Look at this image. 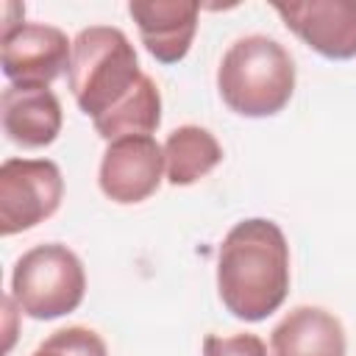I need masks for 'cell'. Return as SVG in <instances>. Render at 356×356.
Returning a JSON list of instances; mask_svg holds the SVG:
<instances>
[{
  "label": "cell",
  "mask_w": 356,
  "mask_h": 356,
  "mask_svg": "<svg viewBox=\"0 0 356 356\" xmlns=\"http://www.w3.org/2000/svg\"><path fill=\"white\" fill-rule=\"evenodd\" d=\"M217 292L222 306L245 323L278 312L289 292V245L273 220L250 217L225 234L217 259Z\"/></svg>",
  "instance_id": "cell-1"
},
{
  "label": "cell",
  "mask_w": 356,
  "mask_h": 356,
  "mask_svg": "<svg viewBox=\"0 0 356 356\" xmlns=\"http://www.w3.org/2000/svg\"><path fill=\"white\" fill-rule=\"evenodd\" d=\"M67 81L78 108L95 120L125 106L147 81L134 44L120 28L92 25L72 42Z\"/></svg>",
  "instance_id": "cell-2"
},
{
  "label": "cell",
  "mask_w": 356,
  "mask_h": 356,
  "mask_svg": "<svg viewBox=\"0 0 356 356\" xmlns=\"http://www.w3.org/2000/svg\"><path fill=\"white\" fill-rule=\"evenodd\" d=\"M217 89L225 106L242 117L278 114L295 92V61L270 36H242L220 61Z\"/></svg>",
  "instance_id": "cell-3"
},
{
  "label": "cell",
  "mask_w": 356,
  "mask_h": 356,
  "mask_svg": "<svg viewBox=\"0 0 356 356\" xmlns=\"http://www.w3.org/2000/svg\"><path fill=\"white\" fill-rule=\"evenodd\" d=\"M86 292L81 259L58 242L25 250L11 273V298L33 320H56L75 312Z\"/></svg>",
  "instance_id": "cell-4"
},
{
  "label": "cell",
  "mask_w": 356,
  "mask_h": 356,
  "mask_svg": "<svg viewBox=\"0 0 356 356\" xmlns=\"http://www.w3.org/2000/svg\"><path fill=\"white\" fill-rule=\"evenodd\" d=\"M64 178L50 159H6L0 167V234L28 231L56 214Z\"/></svg>",
  "instance_id": "cell-5"
},
{
  "label": "cell",
  "mask_w": 356,
  "mask_h": 356,
  "mask_svg": "<svg viewBox=\"0 0 356 356\" xmlns=\"http://www.w3.org/2000/svg\"><path fill=\"white\" fill-rule=\"evenodd\" d=\"M3 72L11 83H42L50 86L64 70H70L72 42L64 31L42 22H22L3 31Z\"/></svg>",
  "instance_id": "cell-6"
},
{
  "label": "cell",
  "mask_w": 356,
  "mask_h": 356,
  "mask_svg": "<svg viewBox=\"0 0 356 356\" xmlns=\"http://www.w3.org/2000/svg\"><path fill=\"white\" fill-rule=\"evenodd\" d=\"M164 147L153 136H122L108 142L100 161V189L114 203H142L164 175Z\"/></svg>",
  "instance_id": "cell-7"
},
{
  "label": "cell",
  "mask_w": 356,
  "mask_h": 356,
  "mask_svg": "<svg viewBox=\"0 0 356 356\" xmlns=\"http://www.w3.org/2000/svg\"><path fill=\"white\" fill-rule=\"evenodd\" d=\"M273 8L320 56L334 61L356 56V0H300L273 3Z\"/></svg>",
  "instance_id": "cell-8"
},
{
  "label": "cell",
  "mask_w": 356,
  "mask_h": 356,
  "mask_svg": "<svg viewBox=\"0 0 356 356\" xmlns=\"http://www.w3.org/2000/svg\"><path fill=\"white\" fill-rule=\"evenodd\" d=\"M142 44L161 64H175L189 53L197 31V3L184 0H134L128 6Z\"/></svg>",
  "instance_id": "cell-9"
},
{
  "label": "cell",
  "mask_w": 356,
  "mask_h": 356,
  "mask_svg": "<svg viewBox=\"0 0 356 356\" xmlns=\"http://www.w3.org/2000/svg\"><path fill=\"white\" fill-rule=\"evenodd\" d=\"M3 131L14 145L44 147L61 131V103L50 86L8 83L3 89Z\"/></svg>",
  "instance_id": "cell-10"
},
{
  "label": "cell",
  "mask_w": 356,
  "mask_h": 356,
  "mask_svg": "<svg viewBox=\"0 0 356 356\" xmlns=\"http://www.w3.org/2000/svg\"><path fill=\"white\" fill-rule=\"evenodd\" d=\"M273 356H345L342 323L320 306L292 309L270 334Z\"/></svg>",
  "instance_id": "cell-11"
},
{
  "label": "cell",
  "mask_w": 356,
  "mask_h": 356,
  "mask_svg": "<svg viewBox=\"0 0 356 356\" xmlns=\"http://www.w3.org/2000/svg\"><path fill=\"white\" fill-rule=\"evenodd\" d=\"M222 161V147L211 131L200 125H181L164 142V167L172 186H189L209 175Z\"/></svg>",
  "instance_id": "cell-12"
},
{
  "label": "cell",
  "mask_w": 356,
  "mask_h": 356,
  "mask_svg": "<svg viewBox=\"0 0 356 356\" xmlns=\"http://www.w3.org/2000/svg\"><path fill=\"white\" fill-rule=\"evenodd\" d=\"M31 356H108V350L92 328L70 325L47 337Z\"/></svg>",
  "instance_id": "cell-13"
},
{
  "label": "cell",
  "mask_w": 356,
  "mask_h": 356,
  "mask_svg": "<svg viewBox=\"0 0 356 356\" xmlns=\"http://www.w3.org/2000/svg\"><path fill=\"white\" fill-rule=\"evenodd\" d=\"M203 356H267V345L256 334H234V337L209 334L203 339Z\"/></svg>",
  "instance_id": "cell-14"
}]
</instances>
